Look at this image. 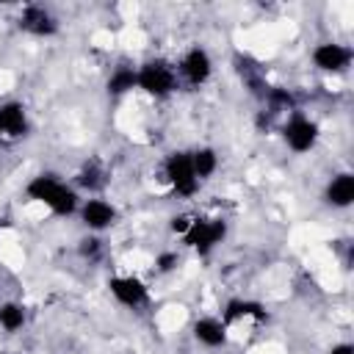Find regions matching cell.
I'll use <instances>...</instances> for the list:
<instances>
[{"label": "cell", "instance_id": "1", "mask_svg": "<svg viewBox=\"0 0 354 354\" xmlns=\"http://www.w3.org/2000/svg\"><path fill=\"white\" fill-rule=\"evenodd\" d=\"M25 194H28L33 202H41V205H44L50 213H55V216H72V213H77V207H80V196H77L75 185L64 183L58 174H50V171L36 174V177L25 185Z\"/></svg>", "mask_w": 354, "mask_h": 354}, {"label": "cell", "instance_id": "2", "mask_svg": "<svg viewBox=\"0 0 354 354\" xmlns=\"http://www.w3.org/2000/svg\"><path fill=\"white\" fill-rule=\"evenodd\" d=\"M136 88L147 91L149 97L160 100V97H169L180 88V75H177V66L163 61V58H149L144 61L138 69H136Z\"/></svg>", "mask_w": 354, "mask_h": 354}, {"label": "cell", "instance_id": "3", "mask_svg": "<svg viewBox=\"0 0 354 354\" xmlns=\"http://www.w3.org/2000/svg\"><path fill=\"white\" fill-rule=\"evenodd\" d=\"M163 177H166V183L171 185V191L177 194V196H183V199H191V196H196L199 194V177H196V171H194V163H191V152H185V149H177V152H171L166 160H163Z\"/></svg>", "mask_w": 354, "mask_h": 354}, {"label": "cell", "instance_id": "4", "mask_svg": "<svg viewBox=\"0 0 354 354\" xmlns=\"http://www.w3.org/2000/svg\"><path fill=\"white\" fill-rule=\"evenodd\" d=\"M227 235V221L224 218H205V216H194L188 230L180 235L185 246L196 249L199 254H207L210 249H216Z\"/></svg>", "mask_w": 354, "mask_h": 354}, {"label": "cell", "instance_id": "5", "mask_svg": "<svg viewBox=\"0 0 354 354\" xmlns=\"http://www.w3.org/2000/svg\"><path fill=\"white\" fill-rule=\"evenodd\" d=\"M318 136H321L318 133V122L310 119V116H304V113H299V111H293L285 119V124H282V138H285L288 149H293L299 155L310 152L318 144Z\"/></svg>", "mask_w": 354, "mask_h": 354}, {"label": "cell", "instance_id": "6", "mask_svg": "<svg viewBox=\"0 0 354 354\" xmlns=\"http://www.w3.org/2000/svg\"><path fill=\"white\" fill-rule=\"evenodd\" d=\"M108 290L111 296L122 304V307H144L149 301V288L144 279H138L136 274H122V277H111L108 279Z\"/></svg>", "mask_w": 354, "mask_h": 354}, {"label": "cell", "instance_id": "7", "mask_svg": "<svg viewBox=\"0 0 354 354\" xmlns=\"http://www.w3.org/2000/svg\"><path fill=\"white\" fill-rule=\"evenodd\" d=\"M177 75L188 83V86H205L207 80H210V75H213V58H210V53L205 50V47H191L183 58H180V64H177Z\"/></svg>", "mask_w": 354, "mask_h": 354}, {"label": "cell", "instance_id": "8", "mask_svg": "<svg viewBox=\"0 0 354 354\" xmlns=\"http://www.w3.org/2000/svg\"><path fill=\"white\" fill-rule=\"evenodd\" d=\"M77 213H80V221L86 224V230L94 232V235L102 232V230H108V227H113L116 218H119L116 207L108 199H100V196H91V199L80 202Z\"/></svg>", "mask_w": 354, "mask_h": 354}, {"label": "cell", "instance_id": "9", "mask_svg": "<svg viewBox=\"0 0 354 354\" xmlns=\"http://www.w3.org/2000/svg\"><path fill=\"white\" fill-rule=\"evenodd\" d=\"M354 53L351 47L340 44V41H321L315 50H313V64L321 69V72H346L348 64H351Z\"/></svg>", "mask_w": 354, "mask_h": 354}, {"label": "cell", "instance_id": "10", "mask_svg": "<svg viewBox=\"0 0 354 354\" xmlns=\"http://www.w3.org/2000/svg\"><path fill=\"white\" fill-rule=\"evenodd\" d=\"M19 28H22L25 33H30V36L44 39V36H55V33H58V19L53 17L50 8L39 6V3H30V6H25L22 14H19Z\"/></svg>", "mask_w": 354, "mask_h": 354}, {"label": "cell", "instance_id": "11", "mask_svg": "<svg viewBox=\"0 0 354 354\" xmlns=\"http://www.w3.org/2000/svg\"><path fill=\"white\" fill-rule=\"evenodd\" d=\"M30 130V119H28V111L22 102L17 100H8L0 105V133L6 138H22L28 136Z\"/></svg>", "mask_w": 354, "mask_h": 354}, {"label": "cell", "instance_id": "12", "mask_svg": "<svg viewBox=\"0 0 354 354\" xmlns=\"http://www.w3.org/2000/svg\"><path fill=\"white\" fill-rule=\"evenodd\" d=\"M191 332H194L196 343H202L205 348H221L227 343V324L221 318H216V315L196 318L194 326H191Z\"/></svg>", "mask_w": 354, "mask_h": 354}, {"label": "cell", "instance_id": "13", "mask_svg": "<svg viewBox=\"0 0 354 354\" xmlns=\"http://www.w3.org/2000/svg\"><path fill=\"white\" fill-rule=\"evenodd\" d=\"M324 199H326V205H332V207H337V210L351 207V205H354V174H351V171L335 174V177L326 183V188H324Z\"/></svg>", "mask_w": 354, "mask_h": 354}, {"label": "cell", "instance_id": "14", "mask_svg": "<svg viewBox=\"0 0 354 354\" xmlns=\"http://www.w3.org/2000/svg\"><path fill=\"white\" fill-rule=\"evenodd\" d=\"M105 183H108V169H105V163H102L100 158L83 160V166H80L77 174H75V185L83 188V191H91V194L102 191Z\"/></svg>", "mask_w": 354, "mask_h": 354}, {"label": "cell", "instance_id": "15", "mask_svg": "<svg viewBox=\"0 0 354 354\" xmlns=\"http://www.w3.org/2000/svg\"><path fill=\"white\" fill-rule=\"evenodd\" d=\"M243 318L266 321L268 313H266V307H263L260 301H252V299H232V301H227V307H224V313H221V321L230 326V324L243 321Z\"/></svg>", "mask_w": 354, "mask_h": 354}, {"label": "cell", "instance_id": "16", "mask_svg": "<svg viewBox=\"0 0 354 354\" xmlns=\"http://www.w3.org/2000/svg\"><path fill=\"white\" fill-rule=\"evenodd\" d=\"M191 163H194V171H196V177H199V183H202V180H207V177L216 174V169H218V155H216L213 147H199V149L191 152Z\"/></svg>", "mask_w": 354, "mask_h": 354}, {"label": "cell", "instance_id": "17", "mask_svg": "<svg viewBox=\"0 0 354 354\" xmlns=\"http://www.w3.org/2000/svg\"><path fill=\"white\" fill-rule=\"evenodd\" d=\"M133 88H136V69L133 66H119L111 72V77H108V94L111 97H122Z\"/></svg>", "mask_w": 354, "mask_h": 354}, {"label": "cell", "instance_id": "18", "mask_svg": "<svg viewBox=\"0 0 354 354\" xmlns=\"http://www.w3.org/2000/svg\"><path fill=\"white\" fill-rule=\"evenodd\" d=\"M25 321H28V313H25L22 304H17V301L0 304V326L6 332H19L25 326Z\"/></svg>", "mask_w": 354, "mask_h": 354}, {"label": "cell", "instance_id": "19", "mask_svg": "<svg viewBox=\"0 0 354 354\" xmlns=\"http://www.w3.org/2000/svg\"><path fill=\"white\" fill-rule=\"evenodd\" d=\"M77 252H80V257L83 260H100L102 257V241L91 232V235H83L80 241H77Z\"/></svg>", "mask_w": 354, "mask_h": 354}, {"label": "cell", "instance_id": "20", "mask_svg": "<svg viewBox=\"0 0 354 354\" xmlns=\"http://www.w3.org/2000/svg\"><path fill=\"white\" fill-rule=\"evenodd\" d=\"M177 266H180V254H177V252H160V254L155 257L158 274H171Z\"/></svg>", "mask_w": 354, "mask_h": 354}, {"label": "cell", "instance_id": "21", "mask_svg": "<svg viewBox=\"0 0 354 354\" xmlns=\"http://www.w3.org/2000/svg\"><path fill=\"white\" fill-rule=\"evenodd\" d=\"M191 218H194L191 213H180V216H174V218H171V232H174V235H183V232L188 230Z\"/></svg>", "mask_w": 354, "mask_h": 354}, {"label": "cell", "instance_id": "22", "mask_svg": "<svg viewBox=\"0 0 354 354\" xmlns=\"http://www.w3.org/2000/svg\"><path fill=\"white\" fill-rule=\"evenodd\" d=\"M329 354H354V348H351V343H337Z\"/></svg>", "mask_w": 354, "mask_h": 354}, {"label": "cell", "instance_id": "23", "mask_svg": "<svg viewBox=\"0 0 354 354\" xmlns=\"http://www.w3.org/2000/svg\"><path fill=\"white\" fill-rule=\"evenodd\" d=\"M0 138H3V133H0Z\"/></svg>", "mask_w": 354, "mask_h": 354}]
</instances>
